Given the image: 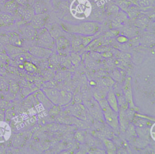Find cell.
<instances>
[{
    "instance_id": "obj_28",
    "label": "cell",
    "mask_w": 155,
    "mask_h": 154,
    "mask_svg": "<svg viewBox=\"0 0 155 154\" xmlns=\"http://www.w3.org/2000/svg\"><path fill=\"white\" fill-rule=\"evenodd\" d=\"M74 138L77 141H78L80 142H84V136L81 131L76 132V134H75Z\"/></svg>"
},
{
    "instance_id": "obj_9",
    "label": "cell",
    "mask_w": 155,
    "mask_h": 154,
    "mask_svg": "<svg viewBox=\"0 0 155 154\" xmlns=\"http://www.w3.org/2000/svg\"><path fill=\"white\" fill-rule=\"evenodd\" d=\"M11 128L7 123L0 121V142L7 141L11 136Z\"/></svg>"
},
{
    "instance_id": "obj_11",
    "label": "cell",
    "mask_w": 155,
    "mask_h": 154,
    "mask_svg": "<svg viewBox=\"0 0 155 154\" xmlns=\"http://www.w3.org/2000/svg\"><path fill=\"white\" fill-rule=\"evenodd\" d=\"M106 100L110 107L116 112L119 113V106L116 96L112 89H110L107 94Z\"/></svg>"
},
{
    "instance_id": "obj_14",
    "label": "cell",
    "mask_w": 155,
    "mask_h": 154,
    "mask_svg": "<svg viewBox=\"0 0 155 154\" xmlns=\"http://www.w3.org/2000/svg\"><path fill=\"white\" fill-rule=\"evenodd\" d=\"M37 99L39 100V102L41 103V104L45 108L50 109L52 108L54 105V104L48 99V97L45 96V94L44 93V92L42 90L39 91L37 95Z\"/></svg>"
},
{
    "instance_id": "obj_31",
    "label": "cell",
    "mask_w": 155,
    "mask_h": 154,
    "mask_svg": "<svg viewBox=\"0 0 155 154\" xmlns=\"http://www.w3.org/2000/svg\"><path fill=\"white\" fill-rule=\"evenodd\" d=\"M150 136L153 140H154V123L153 124L150 128Z\"/></svg>"
},
{
    "instance_id": "obj_26",
    "label": "cell",
    "mask_w": 155,
    "mask_h": 154,
    "mask_svg": "<svg viewBox=\"0 0 155 154\" xmlns=\"http://www.w3.org/2000/svg\"><path fill=\"white\" fill-rule=\"evenodd\" d=\"M24 68L28 72H33L36 69V66L30 61H25L24 63Z\"/></svg>"
},
{
    "instance_id": "obj_21",
    "label": "cell",
    "mask_w": 155,
    "mask_h": 154,
    "mask_svg": "<svg viewBox=\"0 0 155 154\" xmlns=\"http://www.w3.org/2000/svg\"><path fill=\"white\" fill-rule=\"evenodd\" d=\"M23 32L24 35L29 39H33L36 36V29L32 27L30 24L27 25L24 27Z\"/></svg>"
},
{
    "instance_id": "obj_7",
    "label": "cell",
    "mask_w": 155,
    "mask_h": 154,
    "mask_svg": "<svg viewBox=\"0 0 155 154\" xmlns=\"http://www.w3.org/2000/svg\"><path fill=\"white\" fill-rule=\"evenodd\" d=\"M55 44L56 45L58 52L60 53H64L68 51L71 46L70 41L63 36H59L56 38Z\"/></svg>"
},
{
    "instance_id": "obj_24",
    "label": "cell",
    "mask_w": 155,
    "mask_h": 154,
    "mask_svg": "<svg viewBox=\"0 0 155 154\" xmlns=\"http://www.w3.org/2000/svg\"><path fill=\"white\" fill-rule=\"evenodd\" d=\"M116 4L119 7L120 10L125 12L132 2L128 0H117Z\"/></svg>"
},
{
    "instance_id": "obj_25",
    "label": "cell",
    "mask_w": 155,
    "mask_h": 154,
    "mask_svg": "<svg viewBox=\"0 0 155 154\" xmlns=\"http://www.w3.org/2000/svg\"><path fill=\"white\" fill-rule=\"evenodd\" d=\"M104 144L107 149V152H108V153H114L116 150V147L114 145V144H113V142L108 139H104Z\"/></svg>"
},
{
    "instance_id": "obj_22",
    "label": "cell",
    "mask_w": 155,
    "mask_h": 154,
    "mask_svg": "<svg viewBox=\"0 0 155 154\" xmlns=\"http://www.w3.org/2000/svg\"><path fill=\"white\" fill-rule=\"evenodd\" d=\"M120 10V9L117 5L116 4L110 3L106 6V12L107 14L109 16L116 15L118 12Z\"/></svg>"
},
{
    "instance_id": "obj_13",
    "label": "cell",
    "mask_w": 155,
    "mask_h": 154,
    "mask_svg": "<svg viewBox=\"0 0 155 154\" xmlns=\"http://www.w3.org/2000/svg\"><path fill=\"white\" fill-rule=\"evenodd\" d=\"M35 14V13L32 5H28L24 7L21 16L22 17L24 21L30 23Z\"/></svg>"
},
{
    "instance_id": "obj_10",
    "label": "cell",
    "mask_w": 155,
    "mask_h": 154,
    "mask_svg": "<svg viewBox=\"0 0 155 154\" xmlns=\"http://www.w3.org/2000/svg\"><path fill=\"white\" fill-rule=\"evenodd\" d=\"M29 52L39 58H44L48 57L52 53V51L41 46H33L29 49Z\"/></svg>"
},
{
    "instance_id": "obj_4",
    "label": "cell",
    "mask_w": 155,
    "mask_h": 154,
    "mask_svg": "<svg viewBox=\"0 0 155 154\" xmlns=\"http://www.w3.org/2000/svg\"><path fill=\"white\" fill-rule=\"evenodd\" d=\"M122 91L124 93V97L127 102H128V107L130 108H134V105L133 103L132 91H131V79L130 77H128L126 80L123 88Z\"/></svg>"
},
{
    "instance_id": "obj_12",
    "label": "cell",
    "mask_w": 155,
    "mask_h": 154,
    "mask_svg": "<svg viewBox=\"0 0 155 154\" xmlns=\"http://www.w3.org/2000/svg\"><path fill=\"white\" fill-rule=\"evenodd\" d=\"M136 4L140 10L151 9L154 5V0H128Z\"/></svg>"
},
{
    "instance_id": "obj_19",
    "label": "cell",
    "mask_w": 155,
    "mask_h": 154,
    "mask_svg": "<svg viewBox=\"0 0 155 154\" xmlns=\"http://www.w3.org/2000/svg\"><path fill=\"white\" fill-rule=\"evenodd\" d=\"M73 114L79 118L84 119L86 116L85 108L81 104H77L73 107L72 110Z\"/></svg>"
},
{
    "instance_id": "obj_8",
    "label": "cell",
    "mask_w": 155,
    "mask_h": 154,
    "mask_svg": "<svg viewBox=\"0 0 155 154\" xmlns=\"http://www.w3.org/2000/svg\"><path fill=\"white\" fill-rule=\"evenodd\" d=\"M15 23L13 16L7 12L0 11V27H6L13 25Z\"/></svg>"
},
{
    "instance_id": "obj_6",
    "label": "cell",
    "mask_w": 155,
    "mask_h": 154,
    "mask_svg": "<svg viewBox=\"0 0 155 154\" xmlns=\"http://www.w3.org/2000/svg\"><path fill=\"white\" fill-rule=\"evenodd\" d=\"M42 91L54 105H59L60 91L54 88H44Z\"/></svg>"
},
{
    "instance_id": "obj_15",
    "label": "cell",
    "mask_w": 155,
    "mask_h": 154,
    "mask_svg": "<svg viewBox=\"0 0 155 154\" xmlns=\"http://www.w3.org/2000/svg\"><path fill=\"white\" fill-rule=\"evenodd\" d=\"M18 6V4L15 0H7L2 5V9H4V12L12 15L16 12Z\"/></svg>"
},
{
    "instance_id": "obj_16",
    "label": "cell",
    "mask_w": 155,
    "mask_h": 154,
    "mask_svg": "<svg viewBox=\"0 0 155 154\" xmlns=\"http://www.w3.org/2000/svg\"><path fill=\"white\" fill-rule=\"evenodd\" d=\"M125 110L122 108L121 110H119V123H120V130L124 131L126 130V128L128 127V118L127 117L126 113H125Z\"/></svg>"
},
{
    "instance_id": "obj_23",
    "label": "cell",
    "mask_w": 155,
    "mask_h": 154,
    "mask_svg": "<svg viewBox=\"0 0 155 154\" xmlns=\"http://www.w3.org/2000/svg\"><path fill=\"white\" fill-rule=\"evenodd\" d=\"M32 7L34 9L35 14L37 13H44L45 11V6L41 1H35L34 3L32 5Z\"/></svg>"
},
{
    "instance_id": "obj_5",
    "label": "cell",
    "mask_w": 155,
    "mask_h": 154,
    "mask_svg": "<svg viewBox=\"0 0 155 154\" xmlns=\"http://www.w3.org/2000/svg\"><path fill=\"white\" fill-rule=\"evenodd\" d=\"M47 17L48 15L45 12L35 14L29 23L35 29H39L43 27L45 21H47Z\"/></svg>"
},
{
    "instance_id": "obj_18",
    "label": "cell",
    "mask_w": 155,
    "mask_h": 154,
    "mask_svg": "<svg viewBox=\"0 0 155 154\" xmlns=\"http://www.w3.org/2000/svg\"><path fill=\"white\" fill-rule=\"evenodd\" d=\"M72 99V94L65 91H60L59 105H64L69 103Z\"/></svg>"
},
{
    "instance_id": "obj_32",
    "label": "cell",
    "mask_w": 155,
    "mask_h": 154,
    "mask_svg": "<svg viewBox=\"0 0 155 154\" xmlns=\"http://www.w3.org/2000/svg\"><path fill=\"white\" fill-rule=\"evenodd\" d=\"M6 1H7V0H0V3L3 5V4L5 3V2Z\"/></svg>"
},
{
    "instance_id": "obj_2",
    "label": "cell",
    "mask_w": 155,
    "mask_h": 154,
    "mask_svg": "<svg viewBox=\"0 0 155 154\" xmlns=\"http://www.w3.org/2000/svg\"><path fill=\"white\" fill-rule=\"evenodd\" d=\"M102 110V115L105 122L111 128L117 129L119 127V114L118 113L114 111L108 105L107 100L102 98L97 100Z\"/></svg>"
},
{
    "instance_id": "obj_1",
    "label": "cell",
    "mask_w": 155,
    "mask_h": 154,
    "mask_svg": "<svg viewBox=\"0 0 155 154\" xmlns=\"http://www.w3.org/2000/svg\"><path fill=\"white\" fill-rule=\"evenodd\" d=\"M65 31L83 36L95 35L99 29L100 24L95 21H83L77 24L70 23H63L61 25Z\"/></svg>"
},
{
    "instance_id": "obj_3",
    "label": "cell",
    "mask_w": 155,
    "mask_h": 154,
    "mask_svg": "<svg viewBox=\"0 0 155 154\" xmlns=\"http://www.w3.org/2000/svg\"><path fill=\"white\" fill-rule=\"evenodd\" d=\"M36 36L39 46L51 50L56 45L54 38L50 33L48 30L45 27L39 29Z\"/></svg>"
},
{
    "instance_id": "obj_20",
    "label": "cell",
    "mask_w": 155,
    "mask_h": 154,
    "mask_svg": "<svg viewBox=\"0 0 155 154\" xmlns=\"http://www.w3.org/2000/svg\"><path fill=\"white\" fill-rule=\"evenodd\" d=\"M140 9L134 4H131L127 11L125 12L129 18H135L139 15L140 13Z\"/></svg>"
},
{
    "instance_id": "obj_27",
    "label": "cell",
    "mask_w": 155,
    "mask_h": 154,
    "mask_svg": "<svg viewBox=\"0 0 155 154\" xmlns=\"http://www.w3.org/2000/svg\"><path fill=\"white\" fill-rule=\"evenodd\" d=\"M18 5L22 6L32 5L35 2V0H15Z\"/></svg>"
},
{
    "instance_id": "obj_17",
    "label": "cell",
    "mask_w": 155,
    "mask_h": 154,
    "mask_svg": "<svg viewBox=\"0 0 155 154\" xmlns=\"http://www.w3.org/2000/svg\"><path fill=\"white\" fill-rule=\"evenodd\" d=\"M8 42L13 46H20L22 44L21 39L19 35L15 32H10L7 33Z\"/></svg>"
},
{
    "instance_id": "obj_29",
    "label": "cell",
    "mask_w": 155,
    "mask_h": 154,
    "mask_svg": "<svg viewBox=\"0 0 155 154\" xmlns=\"http://www.w3.org/2000/svg\"><path fill=\"white\" fill-rule=\"evenodd\" d=\"M116 40L117 41V42H119V43L123 44L125 43L126 42H127L128 41V38L124 35H119L116 38Z\"/></svg>"
},
{
    "instance_id": "obj_30",
    "label": "cell",
    "mask_w": 155,
    "mask_h": 154,
    "mask_svg": "<svg viewBox=\"0 0 155 154\" xmlns=\"http://www.w3.org/2000/svg\"><path fill=\"white\" fill-rule=\"evenodd\" d=\"M8 88V86L6 82L4 80L0 79V91H3Z\"/></svg>"
}]
</instances>
